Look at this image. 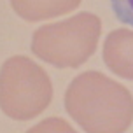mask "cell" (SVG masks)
Instances as JSON below:
<instances>
[{
    "instance_id": "cell-2",
    "label": "cell",
    "mask_w": 133,
    "mask_h": 133,
    "mask_svg": "<svg viewBox=\"0 0 133 133\" xmlns=\"http://www.w3.org/2000/svg\"><path fill=\"white\" fill-rule=\"evenodd\" d=\"M102 21L96 14L79 12L65 21L44 25L33 32V54L58 68H77L96 51Z\"/></svg>"
},
{
    "instance_id": "cell-7",
    "label": "cell",
    "mask_w": 133,
    "mask_h": 133,
    "mask_svg": "<svg viewBox=\"0 0 133 133\" xmlns=\"http://www.w3.org/2000/svg\"><path fill=\"white\" fill-rule=\"evenodd\" d=\"M110 7L121 23L133 26V0H110Z\"/></svg>"
},
{
    "instance_id": "cell-5",
    "label": "cell",
    "mask_w": 133,
    "mask_h": 133,
    "mask_svg": "<svg viewBox=\"0 0 133 133\" xmlns=\"http://www.w3.org/2000/svg\"><path fill=\"white\" fill-rule=\"evenodd\" d=\"M81 0H11L16 14L26 21L56 18L77 9Z\"/></svg>"
},
{
    "instance_id": "cell-6",
    "label": "cell",
    "mask_w": 133,
    "mask_h": 133,
    "mask_svg": "<svg viewBox=\"0 0 133 133\" xmlns=\"http://www.w3.org/2000/svg\"><path fill=\"white\" fill-rule=\"evenodd\" d=\"M26 133H77L65 119L60 117H49V119L40 121L28 130Z\"/></svg>"
},
{
    "instance_id": "cell-4",
    "label": "cell",
    "mask_w": 133,
    "mask_h": 133,
    "mask_svg": "<svg viewBox=\"0 0 133 133\" xmlns=\"http://www.w3.org/2000/svg\"><path fill=\"white\" fill-rule=\"evenodd\" d=\"M103 61L116 75L133 81V32L114 30L103 42Z\"/></svg>"
},
{
    "instance_id": "cell-1",
    "label": "cell",
    "mask_w": 133,
    "mask_h": 133,
    "mask_svg": "<svg viewBox=\"0 0 133 133\" xmlns=\"http://www.w3.org/2000/svg\"><path fill=\"white\" fill-rule=\"evenodd\" d=\"M65 109L86 133H124L133 123V96L100 72H84L70 82Z\"/></svg>"
},
{
    "instance_id": "cell-3",
    "label": "cell",
    "mask_w": 133,
    "mask_h": 133,
    "mask_svg": "<svg viewBox=\"0 0 133 133\" xmlns=\"http://www.w3.org/2000/svg\"><path fill=\"white\" fill-rule=\"evenodd\" d=\"M53 100L46 70L26 56H12L0 68V109L16 121L37 117Z\"/></svg>"
}]
</instances>
